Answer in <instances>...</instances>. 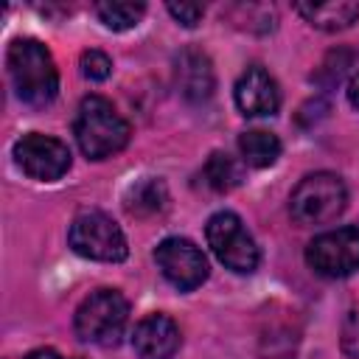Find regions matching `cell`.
Wrapping results in <instances>:
<instances>
[{
  "mask_svg": "<svg viewBox=\"0 0 359 359\" xmlns=\"http://www.w3.org/2000/svg\"><path fill=\"white\" fill-rule=\"evenodd\" d=\"M351 62H353V53H351V50H345V48L331 50V53L323 59V65L317 67L314 81L323 84V87H334V84L345 76V70L351 67Z\"/></svg>",
  "mask_w": 359,
  "mask_h": 359,
  "instance_id": "cell-18",
  "label": "cell"
},
{
  "mask_svg": "<svg viewBox=\"0 0 359 359\" xmlns=\"http://www.w3.org/2000/svg\"><path fill=\"white\" fill-rule=\"evenodd\" d=\"M238 151L247 165L269 168L280 157V140H278V135H272L266 129H250V132L238 135Z\"/></svg>",
  "mask_w": 359,
  "mask_h": 359,
  "instance_id": "cell-15",
  "label": "cell"
},
{
  "mask_svg": "<svg viewBox=\"0 0 359 359\" xmlns=\"http://www.w3.org/2000/svg\"><path fill=\"white\" fill-rule=\"evenodd\" d=\"M177 87H180V95L191 104H205L213 90H216V73H213V65L210 59L202 53V50H194V48H185L180 56H177Z\"/></svg>",
  "mask_w": 359,
  "mask_h": 359,
  "instance_id": "cell-12",
  "label": "cell"
},
{
  "mask_svg": "<svg viewBox=\"0 0 359 359\" xmlns=\"http://www.w3.org/2000/svg\"><path fill=\"white\" fill-rule=\"evenodd\" d=\"M294 11L320 31H342L359 20V3L353 0H328V3H297Z\"/></svg>",
  "mask_w": 359,
  "mask_h": 359,
  "instance_id": "cell-13",
  "label": "cell"
},
{
  "mask_svg": "<svg viewBox=\"0 0 359 359\" xmlns=\"http://www.w3.org/2000/svg\"><path fill=\"white\" fill-rule=\"evenodd\" d=\"M165 205H168V191H165V182L157 177H149V180L129 185V191L123 196V208L135 219L157 216L165 210Z\"/></svg>",
  "mask_w": 359,
  "mask_h": 359,
  "instance_id": "cell-14",
  "label": "cell"
},
{
  "mask_svg": "<svg viewBox=\"0 0 359 359\" xmlns=\"http://www.w3.org/2000/svg\"><path fill=\"white\" fill-rule=\"evenodd\" d=\"M345 205H348V188L331 171H314L303 177L289 196V213L303 227L334 222L337 216H342Z\"/></svg>",
  "mask_w": 359,
  "mask_h": 359,
  "instance_id": "cell-4",
  "label": "cell"
},
{
  "mask_svg": "<svg viewBox=\"0 0 359 359\" xmlns=\"http://www.w3.org/2000/svg\"><path fill=\"white\" fill-rule=\"evenodd\" d=\"M14 163L39 182H56L59 177L67 174L70 168V149L50 135H22L14 143Z\"/></svg>",
  "mask_w": 359,
  "mask_h": 359,
  "instance_id": "cell-9",
  "label": "cell"
},
{
  "mask_svg": "<svg viewBox=\"0 0 359 359\" xmlns=\"http://www.w3.org/2000/svg\"><path fill=\"white\" fill-rule=\"evenodd\" d=\"M356 339V348L351 351V356H359V317L353 314L351 320H348V325H345V337H342V345L345 342H353Z\"/></svg>",
  "mask_w": 359,
  "mask_h": 359,
  "instance_id": "cell-21",
  "label": "cell"
},
{
  "mask_svg": "<svg viewBox=\"0 0 359 359\" xmlns=\"http://www.w3.org/2000/svg\"><path fill=\"white\" fill-rule=\"evenodd\" d=\"M241 180H244V165L236 157H230L227 151H213L208 157V163H205V182L213 191L227 194V191L238 188Z\"/></svg>",
  "mask_w": 359,
  "mask_h": 359,
  "instance_id": "cell-16",
  "label": "cell"
},
{
  "mask_svg": "<svg viewBox=\"0 0 359 359\" xmlns=\"http://www.w3.org/2000/svg\"><path fill=\"white\" fill-rule=\"evenodd\" d=\"M306 264L323 278H348L359 269V227L320 233L306 247Z\"/></svg>",
  "mask_w": 359,
  "mask_h": 359,
  "instance_id": "cell-7",
  "label": "cell"
},
{
  "mask_svg": "<svg viewBox=\"0 0 359 359\" xmlns=\"http://www.w3.org/2000/svg\"><path fill=\"white\" fill-rule=\"evenodd\" d=\"M129 320V303L118 289H95L90 292L73 317V331L81 342L93 345H118Z\"/></svg>",
  "mask_w": 359,
  "mask_h": 359,
  "instance_id": "cell-3",
  "label": "cell"
},
{
  "mask_svg": "<svg viewBox=\"0 0 359 359\" xmlns=\"http://www.w3.org/2000/svg\"><path fill=\"white\" fill-rule=\"evenodd\" d=\"M154 261H157L163 278L180 292H191V289L202 286L210 272L205 252L194 241L180 238V236L163 238L154 250Z\"/></svg>",
  "mask_w": 359,
  "mask_h": 359,
  "instance_id": "cell-8",
  "label": "cell"
},
{
  "mask_svg": "<svg viewBox=\"0 0 359 359\" xmlns=\"http://www.w3.org/2000/svg\"><path fill=\"white\" fill-rule=\"evenodd\" d=\"M112 70V59L101 50H84L81 53V73L90 81H104Z\"/></svg>",
  "mask_w": 359,
  "mask_h": 359,
  "instance_id": "cell-19",
  "label": "cell"
},
{
  "mask_svg": "<svg viewBox=\"0 0 359 359\" xmlns=\"http://www.w3.org/2000/svg\"><path fill=\"white\" fill-rule=\"evenodd\" d=\"M233 98H236V107L241 109V115H247V118L275 115L280 107L278 81L261 65H250L238 76V81L233 87Z\"/></svg>",
  "mask_w": 359,
  "mask_h": 359,
  "instance_id": "cell-10",
  "label": "cell"
},
{
  "mask_svg": "<svg viewBox=\"0 0 359 359\" xmlns=\"http://www.w3.org/2000/svg\"><path fill=\"white\" fill-rule=\"evenodd\" d=\"M165 8H168V14H171L180 25H185V28L199 25V20L205 17V8H202L199 3H168Z\"/></svg>",
  "mask_w": 359,
  "mask_h": 359,
  "instance_id": "cell-20",
  "label": "cell"
},
{
  "mask_svg": "<svg viewBox=\"0 0 359 359\" xmlns=\"http://www.w3.org/2000/svg\"><path fill=\"white\" fill-rule=\"evenodd\" d=\"M348 101L353 104V109H359V73L351 79V84H348Z\"/></svg>",
  "mask_w": 359,
  "mask_h": 359,
  "instance_id": "cell-23",
  "label": "cell"
},
{
  "mask_svg": "<svg viewBox=\"0 0 359 359\" xmlns=\"http://www.w3.org/2000/svg\"><path fill=\"white\" fill-rule=\"evenodd\" d=\"M73 135L87 160H107L129 143V123L104 95H87L73 121Z\"/></svg>",
  "mask_w": 359,
  "mask_h": 359,
  "instance_id": "cell-2",
  "label": "cell"
},
{
  "mask_svg": "<svg viewBox=\"0 0 359 359\" xmlns=\"http://www.w3.org/2000/svg\"><path fill=\"white\" fill-rule=\"evenodd\" d=\"M6 67H8L11 87L22 104L45 107L56 98L59 70H56L50 50L39 39H34V36L14 39L6 50Z\"/></svg>",
  "mask_w": 359,
  "mask_h": 359,
  "instance_id": "cell-1",
  "label": "cell"
},
{
  "mask_svg": "<svg viewBox=\"0 0 359 359\" xmlns=\"http://www.w3.org/2000/svg\"><path fill=\"white\" fill-rule=\"evenodd\" d=\"M95 14L107 28L126 31L143 20L146 6L143 3H126V0H109V3H95Z\"/></svg>",
  "mask_w": 359,
  "mask_h": 359,
  "instance_id": "cell-17",
  "label": "cell"
},
{
  "mask_svg": "<svg viewBox=\"0 0 359 359\" xmlns=\"http://www.w3.org/2000/svg\"><path fill=\"white\" fill-rule=\"evenodd\" d=\"M67 244L73 247V252H79L81 258H90V261L118 264L129 255L123 230L118 227V222L112 216H107L101 210L79 213L67 230Z\"/></svg>",
  "mask_w": 359,
  "mask_h": 359,
  "instance_id": "cell-5",
  "label": "cell"
},
{
  "mask_svg": "<svg viewBox=\"0 0 359 359\" xmlns=\"http://www.w3.org/2000/svg\"><path fill=\"white\" fill-rule=\"evenodd\" d=\"M132 348L140 359H171L180 351V328L165 314H149L135 325Z\"/></svg>",
  "mask_w": 359,
  "mask_h": 359,
  "instance_id": "cell-11",
  "label": "cell"
},
{
  "mask_svg": "<svg viewBox=\"0 0 359 359\" xmlns=\"http://www.w3.org/2000/svg\"><path fill=\"white\" fill-rule=\"evenodd\" d=\"M25 359H67V356H62V353H56L53 348H39V351H31Z\"/></svg>",
  "mask_w": 359,
  "mask_h": 359,
  "instance_id": "cell-22",
  "label": "cell"
},
{
  "mask_svg": "<svg viewBox=\"0 0 359 359\" xmlns=\"http://www.w3.org/2000/svg\"><path fill=\"white\" fill-rule=\"evenodd\" d=\"M205 236H208V244L213 250V255L233 272L238 275H250L255 272L258 261H261V252H258V244L255 238L247 233L244 222L230 213V210H219L208 219V227H205Z\"/></svg>",
  "mask_w": 359,
  "mask_h": 359,
  "instance_id": "cell-6",
  "label": "cell"
}]
</instances>
